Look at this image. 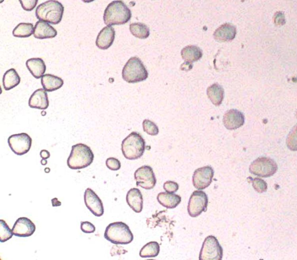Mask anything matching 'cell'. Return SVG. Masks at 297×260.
<instances>
[{"instance_id":"obj_28","label":"cell","mask_w":297,"mask_h":260,"mask_svg":"<svg viewBox=\"0 0 297 260\" xmlns=\"http://www.w3.org/2000/svg\"><path fill=\"white\" fill-rule=\"evenodd\" d=\"M34 28L32 24L29 23H21L13 30L14 37L19 38L29 37L34 34Z\"/></svg>"},{"instance_id":"obj_39","label":"cell","mask_w":297,"mask_h":260,"mask_svg":"<svg viewBox=\"0 0 297 260\" xmlns=\"http://www.w3.org/2000/svg\"><path fill=\"white\" fill-rule=\"evenodd\" d=\"M40 156L42 159L47 160L50 158L49 152L46 150H42L40 152Z\"/></svg>"},{"instance_id":"obj_3","label":"cell","mask_w":297,"mask_h":260,"mask_svg":"<svg viewBox=\"0 0 297 260\" xmlns=\"http://www.w3.org/2000/svg\"><path fill=\"white\" fill-rule=\"evenodd\" d=\"M94 159V155L91 148L86 144L79 143L72 146L67 164L72 170H82L90 166Z\"/></svg>"},{"instance_id":"obj_31","label":"cell","mask_w":297,"mask_h":260,"mask_svg":"<svg viewBox=\"0 0 297 260\" xmlns=\"http://www.w3.org/2000/svg\"><path fill=\"white\" fill-rule=\"evenodd\" d=\"M287 147L291 151H297V125L289 133L286 140Z\"/></svg>"},{"instance_id":"obj_20","label":"cell","mask_w":297,"mask_h":260,"mask_svg":"<svg viewBox=\"0 0 297 260\" xmlns=\"http://www.w3.org/2000/svg\"><path fill=\"white\" fill-rule=\"evenodd\" d=\"M127 204L134 212L140 213L143 209V197L141 191L137 188L131 189L127 193Z\"/></svg>"},{"instance_id":"obj_15","label":"cell","mask_w":297,"mask_h":260,"mask_svg":"<svg viewBox=\"0 0 297 260\" xmlns=\"http://www.w3.org/2000/svg\"><path fill=\"white\" fill-rule=\"evenodd\" d=\"M244 114L237 110H230L224 114L223 123L228 130L237 129L244 125Z\"/></svg>"},{"instance_id":"obj_27","label":"cell","mask_w":297,"mask_h":260,"mask_svg":"<svg viewBox=\"0 0 297 260\" xmlns=\"http://www.w3.org/2000/svg\"><path fill=\"white\" fill-rule=\"evenodd\" d=\"M131 34L138 39H145L150 35V30L147 26L142 23H134L130 25Z\"/></svg>"},{"instance_id":"obj_19","label":"cell","mask_w":297,"mask_h":260,"mask_svg":"<svg viewBox=\"0 0 297 260\" xmlns=\"http://www.w3.org/2000/svg\"><path fill=\"white\" fill-rule=\"evenodd\" d=\"M56 30L51 25L42 21L37 22L34 27V36L38 39H52L57 35Z\"/></svg>"},{"instance_id":"obj_37","label":"cell","mask_w":297,"mask_h":260,"mask_svg":"<svg viewBox=\"0 0 297 260\" xmlns=\"http://www.w3.org/2000/svg\"><path fill=\"white\" fill-rule=\"evenodd\" d=\"M164 189L168 193H175L179 189L178 183L172 182L167 181L164 183Z\"/></svg>"},{"instance_id":"obj_1","label":"cell","mask_w":297,"mask_h":260,"mask_svg":"<svg viewBox=\"0 0 297 260\" xmlns=\"http://www.w3.org/2000/svg\"><path fill=\"white\" fill-rule=\"evenodd\" d=\"M132 17L131 11L121 0H116L107 6L103 15L107 26L121 25L128 22Z\"/></svg>"},{"instance_id":"obj_5","label":"cell","mask_w":297,"mask_h":260,"mask_svg":"<svg viewBox=\"0 0 297 260\" xmlns=\"http://www.w3.org/2000/svg\"><path fill=\"white\" fill-rule=\"evenodd\" d=\"M104 237L115 244H128L134 239L133 233L129 227L123 222H115L108 225Z\"/></svg>"},{"instance_id":"obj_29","label":"cell","mask_w":297,"mask_h":260,"mask_svg":"<svg viewBox=\"0 0 297 260\" xmlns=\"http://www.w3.org/2000/svg\"><path fill=\"white\" fill-rule=\"evenodd\" d=\"M160 248L156 242H149L142 248L140 255L142 258L155 257L159 255Z\"/></svg>"},{"instance_id":"obj_34","label":"cell","mask_w":297,"mask_h":260,"mask_svg":"<svg viewBox=\"0 0 297 260\" xmlns=\"http://www.w3.org/2000/svg\"><path fill=\"white\" fill-rule=\"evenodd\" d=\"M106 165L111 171H118L121 168V162L118 159L113 158L107 159L106 161Z\"/></svg>"},{"instance_id":"obj_25","label":"cell","mask_w":297,"mask_h":260,"mask_svg":"<svg viewBox=\"0 0 297 260\" xmlns=\"http://www.w3.org/2000/svg\"><path fill=\"white\" fill-rule=\"evenodd\" d=\"M207 94L214 106H219L224 98V90L218 84L214 83L207 88Z\"/></svg>"},{"instance_id":"obj_4","label":"cell","mask_w":297,"mask_h":260,"mask_svg":"<svg viewBox=\"0 0 297 260\" xmlns=\"http://www.w3.org/2000/svg\"><path fill=\"white\" fill-rule=\"evenodd\" d=\"M123 155L130 160H137L141 158L145 150V141L140 133H131L123 140L122 144Z\"/></svg>"},{"instance_id":"obj_6","label":"cell","mask_w":297,"mask_h":260,"mask_svg":"<svg viewBox=\"0 0 297 260\" xmlns=\"http://www.w3.org/2000/svg\"><path fill=\"white\" fill-rule=\"evenodd\" d=\"M126 82L135 83L144 81L148 77V72L142 61L134 57L127 61L122 71Z\"/></svg>"},{"instance_id":"obj_8","label":"cell","mask_w":297,"mask_h":260,"mask_svg":"<svg viewBox=\"0 0 297 260\" xmlns=\"http://www.w3.org/2000/svg\"><path fill=\"white\" fill-rule=\"evenodd\" d=\"M223 249L217 238L208 236L204 240L199 255L200 260H221Z\"/></svg>"},{"instance_id":"obj_42","label":"cell","mask_w":297,"mask_h":260,"mask_svg":"<svg viewBox=\"0 0 297 260\" xmlns=\"http://www.w3.org/2000/svg\"><path fill=\"white\" fill-rule=\"evenodd\" d=\"M296 118H297V112H296Z\"/></svg>"},{"instance_id":"obj_23","label":"cell","mask_w":297,"mask_h":260,"mask_svg":"<svg viewBox=\"0 0 297 260\" xmlns=\"http://www.w3.org/2000/svg\"><path fill=\"white\" fill-rule=\"evenodd\" d=\"M64 80L57 76L46 74L42 76L41 85L45 91H51L58 90L64 85Z\"/></svg>"},{"instance_id":"obj_38","label":"cell","mask_w":297,"mask_h":260,"mask_svg":"<svg viewBox=\"0 0 297 260\" xmlns=\"http://www.w3.org/2000/svg\"><path fill=\"white\" fill-rule=\"evenodd\" d=\"M279 20H278V21H277L276 22V24H278V25L284 24L285 21H284V15H283V14H281L280 13L276 14L275 19H279Z\"/></svg>"},{"instance_id":"obj_7","label":"cell","mask_w":297,"mask_h":260,"mask_svg":"<svg viewBox=\"0 0 297 260\" xmlns=\"http://www.w3.org/2000/svg\"><path fill=\"white\" fill-rule=\"evenodd\" d=\"M278 166L273 160L268 158H260L251 164L249 170L251 173L258 177L268 178L275 174Z\"/></svg>"},{"instance_id":"obj_18","label":"cell","mask_w":297,"mask_h":260,"mask_svg":"<svg viewBox=\"0 0 297 260\" xmlns=\"http://www.w3.org/2000/svg\"><path fill=\"white\" fill-rule=\"evenodd\" d=\"M31 108L38 110H46L49 106V100L47 91L43 89L36 90L31 95L29 101Z\"/></svg>"},{"instance_id":"obj_32","label":"cell","mask_w":297,"mask_h":260,"mask_svg":"<svg viewBox=\"0 0 297 260\" xmlns=\"http://www.w3.org/2000/svg\"><path fill=\"white\" fill-rule=\"evenodd\" d=\"M143 129L144 132L151 136H156L159 132V128L151 121L145 120L143 122Z\"/></svg>"},{"instance_id":"obj_14","label":"cell","mask_w":297,"mask_h":260,"mask_svg":"<svg viewBox=\"0 0 297 260\" xmlns=\"http://www.w3.org/2000/svg\"><path fill=\"white\" fill-rule=\"evenodd\" d=\"M36 225L26 217L19 218L15 222L12 231L15 236L26 238L32 236L36 231Z\"/></svg>"},{"instance_id":"obj_11","label":"cell","mask_w":297,"mask_h":260,"mask_svg":"<svg viewBox=\"0 0 297 260\" xmlns=\"http://www.w3.org/2000/svg\"><path fill=\"white\" fill-rule=\"evenodd\" d=\"M137 185L146 190H151L156 184L155 175L151 167L148 166L139 168L134 174Z\"/></svg>"},{"instance_id":"obj_36","label":"cell","mask_w":297,"mask_h":260,"mask_svg":"<svg viewBox=\"0 0 297 260\" xmlns=\"http://www.w3.org/2000/svg\"><path fill=\"white\" fill-rule=\"evenodd\" d=\"M81 229L86 234H92V233H94L96 230L94 225L88 221L81 223Z\"/></svg>"},{"instance_id":"obj_30","label":"cell","mask_w":297,"mask_h":260,"mask_svg":"<svg viewBox=\"0 0 297 260\" xmlns=\"http://www.w3.org/2000/svg\"><path fill=\"white\" fill-rule=\"evenodd\" d=\"M0 241L2 243H5L12 238L14 234L5 221L0 220Z\"/></svg>"},{"instance_id":"obj_17","label":"cell","mask_w":297,"mask_h":260,"mask_svg":"<svg viewBox=\"0 0 297 260\" xmlns=\"http://www.w3.org/2000/svg\"><path fill=\"white\" fill-rule=\"evenodd\" d=\"M236 35V27L229 23L219 26L215 30L213 34L214 39L219 43L232 41Z\"/></svg>"},{"instance_id":"obj_10","label":"cell","mask_w":297,"mask_h":260,"mask_svg":"<svg viewBox=\"0 0 297 260\" xmlns=\"http://www.w3.org/2000/svg\"><path fill=\"white\" fill-rule=\"evenodd\" d=\"M208 197L203 191H195L188 202V212L192 217H197L205 212L208 205Z\"/></svg>"},{"instance_id":"obj_41","label":"cell","mask_w":297,"mask_h":260,"mask_svg":"<svg viewBox=\"0 0 297 260\" xmlns=\"http://www.w3.org/2000/svg\"><path fill=\"white\" fill-rule=\"evenodd\" d=\"M85 3H90L95 1V0H82Z\"/></svg>"},{"instance_id":"obj_33","label":"cell","mask_w":297,"mask_h":260,"mask_svg":"<svg viewBox=\"0 0 297 260\" xmlns=\"http://www.w3.org/2000/svg\"><path fill=\"white\" fill-rule=\"evenodd\" d=\"M252 184L256 192L260 193L267 192L268 189L267 183L260 178L253 179Z\"/></svg>"},{"instance_id":"obj_9","label":"cell","mask_w":297,"mask_h":260,"mask_svg":"<svg viewBox=\"0 0 297 260\" xmlns=\"http://www.w3.org/2000/svg\"><path fill=\"white\" fill-rule=\"evenodd\" d=\"M9 146L15 154L23 155L30 150L32 144V139L26 133L15 134L11 135L8 139Z\"/></svg>"},{"instance_id":"obj_24","label":"cell","mask_w":297,"mask_h":260,"mask_svg":"<svg viewBox=\"0 0 297 260\" xmlns=\"http://www.w3.org/2000/svg\"><path fill=\"white\" fill-rule=\"evenodd\" d=\"M157 199L161 205L168 209L176 207L181 202V197L179 195L168 192L159 193Z\"/></svg>"},{"instance_id":"obj_22","label":"cell","mask_w":297,"mask_h":260,"mask_svg":"<svg viewBox=\"0 0 297 260\" xmlns=\"http://www.w3.org/2000/svg\"><path fill=\"white\" fill-rule=\"evenodd\" d=\"M181 56L185 64H191L202 58L203 52L196 45H188L181 51Z\"/></svg>"},{"instance_id":"obj_12","label":"cell","mask_w":297,"mask_h":260,"mask_svg":"<svg viewBox=\"0 0 297 260\" xmlns=\"http://www.w3.org/2000/svg\"><path fill=\"white\" fill-rule=\"evenodd\" d=\"M214 175V171L210 166L199 168L193 175V185L197 189H205L211 185Z\"/></svg>"},{"instance_id":"obj_16","label":"cell","mask_w":297,"mask_h":260,"mask_svg":"<svg viewBox=\"0 0 297 260\" xmlns=\"http://www.w3.org/2000/svg\"><path fill=\"white\" fill-rule=\"evenodd\" d=\"M115 30L111 26L103 28L96 38V45L99 49H107L111 46L115 39Z\"/></svg>"},{"instance_id":"obj_13","label":"cell","mask_w":297,"mask_h":260,"mask_svg":"<svg viewBox=\"0 0 297 260\" xmlns=\"http://www.w3.org/2000/svg\"><path fill=\"white\" fill-rule=\"evenodd\" d=\"M84 202L86 207L96 217H101L104 214L102 201L94 191L88 188L85 191Z\"/></svg>"},{"instance_id":"obj_35","label":"cell","mask_w":297,"mask_h":260,"mask_svg":"<svg viewBox=\"0 0 297 260\" xmlns=\"http://www.w3.org/2000/svg\"><path fill=\"white\" fill-rule=\"evenodd\" d=\"M22 9L26 11H31L35 9L38 0H19Z\"/></svg>"},{"instance_id":"obj_40","label":"cell","mask_w":297,"mask_h":260,"mask_svg":"<svg viewBox=\"0 0 297 260\" xmlns=\"http://www.w3.org/2000/svg\"><path fill=\"white\" fill-rule=\"evenodd\" d=\"M41 163L42 166H45V165H46V164H47V160L42 159L41 160Z\"/></svg>"},{"instance_id":"obj_21","label":"cell","mask_w":297,"mask_h":260,"mask_svg":"<svg viewBox=\"0 0 297 260\" xmlns=\"http://www.w3.org/2000/svg\"><path fill=\"white\" fill-rule=\"evenodd\" d=\"M26 67L34 78L40 79L46 71V66L43 60L40 58L30 59L26 61Z\"/></svg>"},{"instance_id":"obj_2","label":"cell","mask_w":297,"mask_h":260,"mask_svg":"<svg viewBox=\"0 0 297 260\" xmlns=\"http://www.w3.org/2000/svg\"><path fill=\"white\" fill-rule=\"evenodd\" d=\"M64 13V6L57 0H48L42 3L36 10V17L38 20L52 25L60 24Z\"/></svg>"},{"instance_id":"obj_26","label":"cell","mask_w":297,"mask_h":260,"mask_svg":"<svg viewBox=\"0 0 297 260\" xmlns=\"http://www.w3.org/2000/svg\"><path fill=\"white\" fill-rule=\"evenodd\" d=\"M21 82L20 76L14 68L8 70L3 76V83L5 89L7 91L14 89Z\"/></svg>"}]
</instances>
